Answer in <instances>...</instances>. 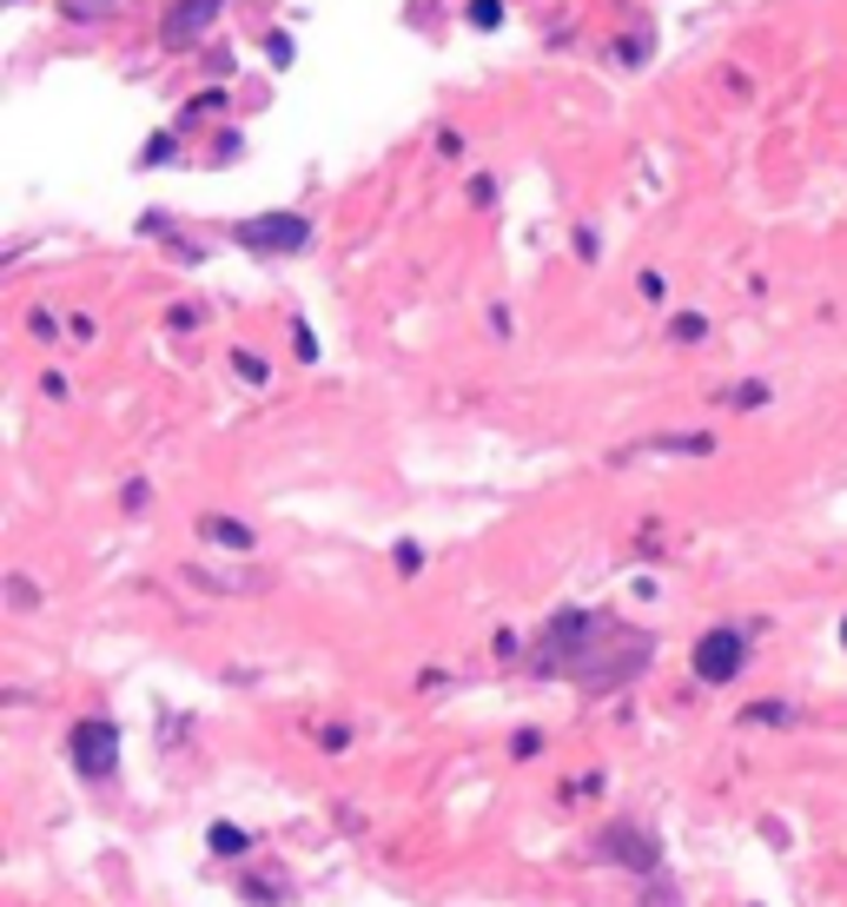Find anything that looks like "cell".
I'll list each match as a JSON object with an SVG mask.
<instances>
[{
    "label": "cell",
    "mask_w": 847,
    "mask_h": 907,
    "mask_svg": "<svg viewBox=\"0 0 847 907\" xmlns=\"http://www.w3.org/2000/svg\"><path fill=\"white\" fill-rule=\"evenodd\" d=\"M238 238H245V245H285V253H298V245L311 238V225H305L298 212H272V219L238 225Z\"/></svg>",
    "instance_id": "obj_5"
},
{
    "label": "cell",
    "mask_w": 847,
    "mask_h": 907,
    "mask_svg": "<svg viewBox=\"0 0 847 907\" xmlns=\"http://www.w3.org/2000/svg\"><path fill=\"white\" fill-rule=\"evenodd\" d=\"M100 8H107V0H73V8H66V14H73V21H94Z\"/></svg>",
    "instance_id": "obj_13"
},
{
    "label": "cell",
    "mask_w": 847,
    "mask_h": 907,
    "mask_svg": "<svg viewBox=\"0 0 847 907\" xmlns=\"http://www.w3.org/2000/svg\"><path fill=\"white\" fill-rule=\"evenodd\" d=\"M206 537H219L225 550H251V530L238 517H206Z\"/></svg>",
    "instance_id": "obj_7"
},
{
    "label": "cell",
    "mask_w": 847,
    "mask_h": 907,
    "mask_svg": "<svg viewBox=\"0 0 847 907\" xmlns=\"http://www.w3.org/2000/svg\"><path fill=\"white\" fill-rule=\"evenodd\" d=\"M470 21H477V27H496V21H503V0H470Z\"/></svg>",
    "instance_id": "obj_11"
},
{
    "label": "cell",
    "mask_w": 847,
    "mask_h": 907,
    "mask_svg": "<svg viewBox=\"0 0 847 907\" xmlns=\"http://www.w3.org/2000/svg\"><path fill=\"white\" fill-rule=\"evenodd\" d=\"M741 663H748L741 629H709V636L696 642V676H702V683H735Z\"/></svg>",
    "instance_id": "obj_2"
},
{
    "label": "cell",
    "mask_w": 847,
    "mask_h": 907,
    "mask_svg": "<svg viewBox=\"0 0 847 907\" xmlns=\"http://www.w3.org/2000/svg\"><path fill=\"white\" fill-rule=\"evenodd\" d=\"M219 8H225V0H180L173 21H165V40H193V34H206Z\"/></svg>",
    "instance_id": "obj_6"
},
{
    "label": "cell",
    "mask_w": 847,
    "mask_h": 907,
    "mask_svg": "<svg viewBox=\"0 0 847 907\" xmlns=\"http://www.w3.org/2000/svg\"><path fill=\"white\" fill-rule=\"evenodd\" d=\"M748 722H795V709H788V702H754Z\"/></svg>",
    "instance_id": "obj_10"
},
{
    "label": "cell",
    "mask_w": 847,
    "mask_h": 907,
    "mask_svg": "<svg viewBox=\"0 0 847 907\" xmlns=\"http://www.w3.org/2000/svg\"><path fill=\"white\" fill-rule=\"evenodd\" d=\"M232 365H238V378H251V384H266V378H272L259 352H232Z\"/></svg>",
    "instance_id": "obj_9"
},
{
    "label": "cell",
    "mask_w": 847,
    "mask_h": 907,
    "mask_svg": "<svg viewBox=\"0 0 847 907\" xmlns=\"http://www.w3.org/2000/svg\"><path fill=\"white\" fill-rule=\"evenodd\" d=\"M840 642H847V623H840Z\"/></svg>",
    "instance_id": "obj_15"
},
{
    "label": "cell",
    "mask_w": 847,
    "mask_h": 907,
    "mask_svg": "<svg viewBox=\"0 0 847 907\" xmlns=\"http://www.w3.org/2000/svg\"><path fill=\"white\" fill-rule=\"evenodd\" d=\"M649 907H675V894H668V887L655 881V887H649Z\"/></svg>",
    "instance_id": "obj_14"
},
{
    "label": "cell",
    "mask_w": 847,
    "mask_h": 907,
    "mask_svg": "<svg viewBox=\"0 0 847 907\" xmlns=\"http://www.w3.org/2000/svg\"><path fill=\"white\" fill-rule=\"evenodd\" d=\"M589 636H597V616L563 610V616L550 623V642L537 649V670H563V655H569V649H589Z\"/></svg>",
    "instance_id": "obj_4"
},
{
    "label": "cell",
    "mask_w": 847,
    "mask_h": 907,
    "mask_svg": "<svg viewBox=\"0 0 847 907\" xmlns=\"http://www.w3.org/2000/svg\"><path fill=\"white\" fill-rule=\"evenodd\" d=\"M668 332H675V339H702V332H709V324H702L696 311H683V318H675V324H668Z\"/></svg>",
    "instance_id": "obj_12"
},
{
    "label": "cell",
    "mask_w": 847,
    "mask_h": 907,
    "mask_svg": "<svg viewBox=\"0 0 847 907\" xmlns=\"http://www.w3.org/2000/svg\"><path fill=\"white\" fill-rule=\"evenodd\" d=\"M206 842H212V855H245V835L232 829V821H212V835H206Z\"/></svg>",
    "instance_id": "obj_8"
},
{
    "label": "cell",
    "mask_w": 847,
    "mask_h": 907,
    "mask_svg": "<svg viewBox=\"0 0 847 907\" xmlns=\"http://www.w3.org/2000/svg\"><path fill=\"white\" fill-rule=\"evenodd\" d=\"M603 855H610V861H623V868H642V874H655V861H662L655 835H649V829H636V821H616V829L603 835Z\"/></svg>",
    "instance_id": "obj_3"
},
{
    "label": "cell",
    "mask_w": 847,
    "mask_h": 907,
    "mask_svg": "<svg viewBox=\"0 0 847 907\" xmlns=\"http://www.w3.org/2000/svg\"><path fill=\"white\" fill-rule=\"evenodd\" d=\"M113 762H120V728L113 722H79L73 728V769L87 782H107Z\"/></svg>",
    "instance_id": "obj_1"
}]
</instances>
